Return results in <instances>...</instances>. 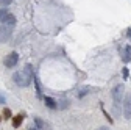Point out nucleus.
Returning <instances> with one entry per match:
<instances>
[{
    "label": "nucleus",
    "mask_w": 131,
    "mask_h": 130,
    "mask_svg": "<svg viewBox=\"0 0 131 130\" xmlns=\"http://www.w3.org/2000/svg\"><path fill=\"white\" fill-rule=\"evenodd\" d=\"M33 75H35V74H33V68H31V64H27V66H25L22 71L14 72V75H13V80H14V83L17 85V86L27 88V86L31 83Z\"/></svg>",
    "instance_id": "f257e3e1"
},
{
    "label": "nucleus",
    "mask_w": 131,
    "mask_h": 130,
    "mask_svg": "<svg viewBox=\"0 0 131 130\" xmlns=\"http://www.w3.org/2000/svg\"><path fill=\"white\" fill-rule=\"evenodd\" d=\"M123 94H125V86L122 83L116 85V88L112 89V99H114V107H116V111H119V105L123 100Z\"/></svg>",
    "instance_id": "f03ea898"
},
{
    "label": "nucleus",
    "mask_w": 131,
    "mask_h": 130,
    "mask_svg": "<svg viewBox=\"0 0 131 130\" xmlns=\"http://www.w3.org/2000/svg\"><path fill=\"white\" fill-rule=\"evenodd\" d=\"M11 33H13V27H8V25H0V44L6 42V41L11 38Z\"/></svg>",
    "instance_id": "7ed1b4c3"
},
{
    "label": "nucleus",
    "mask_w": 131,
    "mask_h": 130,
    "mask_svg": "<svg viewBox=\"0 0 131 130\" xmlns=\"http://www.w3.org/2000/svg\"><path fill=\"white\" fill-rule=\"evenodd\" d=\"M17 61H19V53L17 52H11L6 58H5V66L6 68H14L16 64H17Z\"/></svg>",
    "instance_id": "20e7f679"
},
{
    "label": "nucleus",
    "mask_w": 131,
    "mask_h": 130,
    "mask_svg": "<svg viewBox=\"0 0 131 130\" xmlns=\"http://www.w3.org/2000/svg\"><path fill=\"white\" fill-rule=\"evenodd\" d=\"M123 116L125 119H131V97H125V102H123Z\"/></svg>",
    "instance_id": "39448f33"
},
{
    "label": "nucleus",
    "mask_w": 131,
    "mask_h": 130,
    "mask_svg": "<svg viewBox=\"0 0 131 130\" xmlns=\"http://www.w3.org/2000/svg\"><path fill=\"white\" fill-rule=\"evenodd\" d=\"M35 124L39 130H50V124H47L45 121H42L41 118H35Z\"/></svg>",
    "instance_id": "423d86ee"
},
{
    "label": "nucleus",
    "mask_w": 131,
    "mask_h": 130,
    "mask_svg": "<svg viewBox=\"0 0 131 130\" xmlns=\"http://www.w3.org/2000/svg\"><path fill=\"white\" fill-rule=\"evenodd\" d=\"M123 63H129L131 61V45H125V52H123V57H122Z\"/></svg>",
    "instance_id": "0eeeda50"
},
{
    "label": "nucleus",
    "mask_w": 131,
    "mask_h": 130,
    "mask_svg": "<svg viewBox=\"0 0 131 130\" xmlns=\"http://www.w3.org/2000/svg\"><path fill=\"white\" fill-rule=\"evenodd\" d=\"M44 104H45L48 108H52V110H55V108L58 107V104L55 102V99H52V97H44Z\"/></svg>",
    "instance_id": "6e6552de"
},
{
    "label": "nucleus",
    "mask_w": 131,
    "mask_h": 130,
    "mask_svg": "<svg viewBox=\"0 0 131 130\" xmlns=\"http://www.w3.org/2000/svg\"><path fill=\"white\" fill-rule=\"evenodd\" d=\"M3 24H5V25H8V27H14V25H16V17L9 13V14H8V17L3 21Z\"/></svg>",
    "instance_id": "1a4fd4ad"
},
{
    "label": "nucleus",
    "mask_w": 131,
    "mask_h": 130,
    "mask_svg": "<svg viewBox=\"0 0 131 130\" xmlns=\"http://www.w3.org/2000/svg\"><path fill=\"white\" fill-rule=\"evenodd\" d=\"M22 121H24V116H22V115H17V116H14V118H13V125H14L16 128H17V127H20Z\"/></svg>",
    "instance_id": "9d476101"
},
{
    "label": "nucleus",
    "mask_w": 131,
    "mask_h": 130,
    "mask_svg": "<svg viewBox=\"0 0 131 130\" xmlns=\"http://www.w3.org/2000/svg\"><path fill=\"white\" fill-rule=\"evenodd\" d=\"M8 14H9V11H8L6 8H2V10H0V22H3V21L8 17Z\"/></svg>",
    "instance_id": "9b49d317"
},
{
    "label": "nucleus",
    "mask_w": 131,
    "mask_h": 130,
    "mask_svg": "<svg viewBox=\"0 0 131 130\" xmlns=\"http://www.w3.org/2000/svg\"><path fill=\"white\" fill-rule=\"evenodd\" d=\"M89 91H92V88H81L80 92H78V96H80V97H83V96L89 94Z\"/></svg>",
    "instance_id": "f8f14e48"
},
{
    "label": "nucleus",
    "mask_w": 131,
    "mask_h": 130,
    "mask_svg": "<svg viewBox=\"0 0 131 130\" xmlns=\"http://www.w3.org/2000/svg\"><path fill=\"white\" fill-rule=\"evenodd\" d=\"M3 116H5L6 119H9V118H11V111H9L8 108H5V110H3Z\"/></svg>",
    "instance_id": "ddd939ff"
},
{
    "label": "nucleus",
    "mask_w": 131,
    "mask_h": 130,
    "mask_svg": "<svg viewBox=\"0 0 131 130\" xmlns=\"http://www.w3.org/2000/svg\"><path fill=\"white\" fill-rule=\"evenodd\" d=\"M14 0H0V5H11Z\"/></svg>",
    "instance_id": "4468645a"
},
{
    "label": "nucleus",
    "mask_w": 131,
    "mask_h": 130,
    "mask_svg": "<svg viewBox=\"0 0 131 130\" xmlns=\"http://www.w3.org/2000/svg\"><path fill=\"white\" fill-rule=\"evenodd\" d=\"M123 78H125V80L128 78V69H126V68H123Z\"/></svg>",
    "instance_id": "2eb2a0df"
},
{
    "label": "nucleus",
    "mask_w": 131,
    "mask_h": 130,
    "mask_svg": "<svg viewBox=\"0 0 131 130\" xmlns=\"http://www.w3.org/2000/svg\"><path fill=\"white\" fill-rule=\"evenodd\" d=\"M0 104H5V97L3 96H0Z\"/></svg>",
    "instance_id": "dca6fc26"
},
{
    "label": "nucleus",
    "mask_w": 131,
    "mask_h": 130,
    "mask_svg": "<svg viewBox=\"0 0 131 130\" xmlns=\"http://www.w3.org/2000/svg\"><path fill=\"white\" fill-rule=\"evenodd\" d=\"M126 36H128V39H131V28L128 30V33H126Z\"/></svg>",
    "instance_id": "f3484780"
},
{
    "label": "nucleus",
    "mask_w": 131,
    "mask_h": 130,
    "mask_svg": "<svg viewBox=\"0 0 131 130\" xmlns=\"http://www.w3.org/2000/svg\"><path fill=\"white\" fill-rule=\"evenodd\" d=\"M98 130H108V127H100Z\"/></svg>",
    "instance_id": "a211bd4d"
}]
</instances>
